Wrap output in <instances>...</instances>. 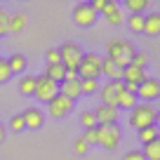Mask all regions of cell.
Listing matches in <instances>:
<instances>
[{"label":"cell","mask_w":160,"mask_h":160,"mask_svg":"<svg viewBox=\"0 0 160 160\" xmlns=\"http://www.w3.org/2000/svg\"><path fill=\"white\" fill-rule=\"evenodd\" d=\"M134 52L137 50L132 47V42H127V40H122V38H113V40H108V45H106V57H108L111 61H115V66H120V68L130 66Z\"/></svg>","instance_id":"obj_1"},{"label":"cell","mask_w":160,"mask_h":160,"mask_svg":"<svg viewBox=\"0 0 160 160\" xmlns=\"http://www.w3.org/2000/svg\"><path fill=\"white\" fill-rule=\"evenodd\" d=\"M155 108L151 104H137L134 108L130 111V118H127V122H130L132 127H137V130H144V127H151L155 122Z\"/></svg>","instance_id":"obj_2"},{"label":"cell","mask_w":160,"mask_h":160,"mask_svg":"<svg viewBox=\"0 0 160 160\" xmlns=\"http://www.w3.org/2000/svg\"><path fill=\"white\" fill-rule=\"evenodd\" d=\"M101 75V57L97 54V52H87V54H82V59H80V66H78V78L80 80H97Z\"/></svg>","instance_id":"obj_3"},{"label":"cell","mask_w":160,"mask_h":160,"mask_svg":"<svg viewBox=\"0 0 160 160\" xmlns=\"http://www.w3.org/2000/svg\"><path fill=\"white\" fill-rule=\"evenodd\" d=\"M82 54L85 52L80 50L75 42H64V45L59 47V57H61V66H64L66 71H78L80 66V59H82Z\"/></svg>","instance_id":"obj_4"},{"label":"cell","mask_w":160,"mask_h":160,"mask_svg":"<svg viewBox=\"0 0 160 160\" xmlns=\"http://www.w3.org/2000/svg\"><path fill=\"white\" fill-rule=\"evenodd\" d=\"M33 94H35V99H38V101L47 104L50 99H54V97L59 94V85H57V82H52V80L42 73V75H38V78H35V90H33Z\"/></svg>","instance_id":"obj_5"},{"label":"cell","mask_w":160,"mask_h":160,"mask_svg":"<svg viewBox=\"0 0 160 160\" xmlns=\"http://www.w3.org/2000/svg\"><path fill=\"white\" fill-rule=\"evenodd\" d=\"M120 141L118 125H97V144H101L106 151H113Z\"/></svg>","instance_id":"obj_6"},{"label":"cell","mask_w":160,"mask_h":160,"mask_svg":"<svg viewBox=\"0 0 160 160\" xmlns=\"http://www.w3.org/2000/svg\"><path fill=\"white\" fill-rule=\"evenodd\" d=\"M99 97H101V104L106 106H115L118 108V97L122 94V80H108V82H104V87H99Z\"/></svg>","instance_id":"obj_7"},{"label":"cell","mask_w":160,"mask_h":160,"mask_svg":"<svg viewBox=\"0 0 160 160\" xmlns=\"http://www.w3.org/2000/svg\"><path fill=\"white\" fill-rule=\"evenodd\" d=\"M71 108H73V101L66 99L64 94H57L54 99L47 101V113H50L52 118H64V115L68 113Z\"/></svg>","instance_id":"obj_8"},{"label":"cell","mask_w":160,"mask_h":160,"mask_svg":"<svg viewBox=\"0 0 160 160\" xmlns=\"http://www.w3.org/2000/svg\"><path fill=\"white\" fill-rule=\"evenodd\" d=\"M73 19L78 26H92L97 21V12L90 7V2H78L73 10Z\"/></svg>","instance_id":"obj_9"},{"label":"cell","mask_w":160,"mask_h":160,"mask_svg":"<svg viewBox=\"0 0 160 160\" xmlns=\"http://www.w3.org/2000/svg\"><path fill=\"white\" fill-rule=\"evenodd\" d=\"M92 113H94L97 125H115V120H118V108H115V106L101 104L99 108H94Z\"/></svg>","instance_id":"obj_10"},{"label":"cell","mask_w":160,"mask_h":160,"mask_svg":"<svg viewBox=\"0 0 160 160\" xmlns=\"http://www.w3.org/2000/svg\"><path fill=\"white\" fill-rule=\"evenodd\" d=\"M158 94H160V82L155 78H146L144 82L137 87V97H141V99H146V101L158 99Z\"/></svg>","instance_id":"obj_11"},{"label":"cell","mask_w":160,"mask_h":160,"mask_svg":"<svg viewBox=\"0 0 160 160\" xmlns=\"http://www.w3.org/2000/svg\"><path fill=\"white\" fill-rule=\"evenodd\" d=\"M42 111L40 108H33V106H28V108L24 111V115H21V120H24V127H31V130H38V127H42Z\"/></svg>","instance_id":"obj_12"},{"label":"cell","mask_w":160,"mask_h":160,"mask_svg":"<svg viewBox=\"0 0 160 160\" xmlns=\"http://www.w3.org/2000/svg\"><path fill=\"white\" fill-rule=\"evenodd\" d=\"M148 78L144 68H137V66H125L122 68V82H134V85H141L144 80Z\"/></svg>","instance_id":"obj_13"},{"label":"cell","mask_w":160,"mask_h":160,"mask_svg":"<svg viewBox=\"0 0 160 160\" xmlns=\"http://www.w3.org/2000/svg\"><path fill=\"white\" fill-rule=\"evenodd\" d=\"M101 73H104L108 80H122V68L115 66V61H111L108 57L101 59Z\"/></svg>","instance_id":"obj_14"},{"label":"cell","mask_w":160,"mask_h":160,"mask_svg":"<svg viewBox=\"0 0 160 160\" xmlns=\"http://www.w3.org/2000/svg\"><path fill=\"white\" fill-rule=\"evenodd\" d=\"M59 94H64L66 99H78L82 92H80V80H64L61 82V87H59Z\"/></svg>","instance_id":"obj_15"},{"label":"cell","mask_w":160,"mask_h":160,"mask_svg":"<svg viewBox=\"0 0 160 160\" xmlns=\"http://www.w3.org/2000/svg\"><path fill=\"white\" fill-rule=\"evenodd\" d=\"M104 17H106V21H108V24H113V26H118L120 21H122V12H120V7L115 5L113 0H108V2H106Z\"/></svg>","instance_id":"obj_16"},{"label":"cell","mask_w":160,"mask_h":160,"mask_svg":"<svg viewBox=\"0 0 160 160\" xmlns=\"http://www.w3.org/2000/svg\"><path fill=\"white\" fill-rule=\"evenodd\" d=\"M45 75L52 80V82H64V75H66V68L61 64H47V68H45Z\"/></svg>","instance_id":"obj_17"},{"label":"cell","mask_w":160,"mask_h":160,"mask_svg":"<svg viewBox=\"0 0 160 160\" xmlns=\"http://www.w3.org/2000/svg\"><path fill=\"white\" fill-rule=\"evenodd\" d=\"M144 33H151V35L160 33V14H158V12L144 17Z\"/></svg>","instance_id":"obj_18"},{"label":"cell","mask_w":160,"mask_h":160,"mask_svg":"<svg viewBox=\"0 0 160 160\" xmlns=\"http://www.w3.org/2000/svg\"><path fill=\"white\" fill-rule=\"evenodd\" d=\"M24 26H26V14H24V12H17V14L10 17L7 33H19V31H24Z\"/></svg>","instance_id":"obj_19"},{"label":"cell","mask_w":160,"mask_h":160,"mask_svg":"<svg viewBox=\"0 0 160 160\" xmlns=\"http://www.w3.org/2000/svg\"><path fill=\"white\" fill-rule=\"evenodd\" d=\"M144 155L146 160H160V141H148V144H144Z\"/></svg>","instance_id":"obj_20"},{"label":"cell","mask_w":160,"mask_h":160,"mask_svg":"<svg viewBox=\"0 0 160 160\" xmlns=\"http://www.w3.org/2000/svg\"><path fill=\"white\" fill-rule=\"evenodd\" d=\"M35 90V78L33 75H21L19 78V92L21 94H33Z\"/></svg>","instance_id":"obj_21"},{"label":"cell","mask_w":160,"mask_h":160,"mask_svg":"<svg viewBox=\"0 0 160 160\" xmlns=\"http://www.w3.org/2000/svg\"><path fill=\"white\" fill-rule=\"evenodd\" d=\"M118 106H122V108H134L137 106V94H130V92H122V94L118 97Z\"/></svg>","instance_id":"obj_22"},{"label":"cell","mask_w":160,"mask_h":160,"mask_svg":"<svg viewBox=\"0 0 160 160\" xmlns=\"http://www.w3.org/2000/svg\"><path fill=\"white\" fill-rule=\"evenodd\" d=\"M139 139L144 141V144H148V141H155V139H158V127L151 125V127H144V130H139Z\"/></svg>","instance_id":"obj_23"},{"label":"cell","mask_w":160,"mask_h":160,"mask_svg":"<svg viewBox=\"0 0 160 160\" xmlns=\"http://www.w3.org/2000/svg\"><path fill=\"white\" fill-rule=\"evenodd\" d=\"M127 26H130L134 33H141V31H144V17H141V14H130Z\"/></svg>","instance_id":"obj_24"},{"label":"cell","mask_w":160,"mask_h":160,"mask_svg":"<svg viewBox=\"0 0 160 160\" xmlns=\"http://www.w3.org/2000/svg\"><path fill=\"white\" fill-rule=\"evenodd\" d=\"M125 5L132 14H141V10H146V5H148V0H127Z\"/></svg>","instance_id":"obj_25"},{"label":"cell","mask_w":160,"mask_h":160,"mask_svg":"<svg viewBox=\"0 0 160 160\" xmlns=\"http://www.w3.org/2000/svg\"><path fill=\"white\" fill-rule=\"evenodd\" d=\"M97 90H99V82H97V80H92V78L80 80V92H82V94H92V92H97Z\"/></svg>","instance_id":"obj_26"},{"label":"cell","mask_w":160,"mask_h":160,"mask_svg":"<svg viewBox=\"0 0 160 160\" xmlns=\"http://www.w3.org/2000/svg\"><path fill=\"white\" fill-rule=\"evenodd\" d=\"M7 64H10V71L14 73V71H24L26 59H24L21 54H14V57H10V59H7Z\"/></svg>","instance_id":"obj_27"},{"label":"cell","mask_w":160,"mask_h":160,"mask_svg":"<svg viewBox=\"0 0 160 160\" xmlns=\"http://www.w3.org/2000/svg\"><path fill=\"white\" fill-rule=\"evenodd\" d=\"M80 122H82V127H85V130L97 127V120H94V113H92V111H82V113H80Z\"/></svg>","instance_id":"obj_28"},{"label":"cell","mask_w":160,"mask_h":160,"mask_svg":"<svg viewBox=\"0 0 160 160\" xmlns=\"http://www.w3.org/2000/svg\"><path fill=\"white\" fill-rule=\"evenodd\" d=\"M146 64H148V54H144V52H134V54H132V61H130V66H137V68H144Z\"/></svg>","instance_id":"obj_29"},{"label":"cell","mask_w":160,"mask_h":160,"mask_svg":"<svg viewBox=\"0 0 160 160\" xmlns=\"http://www.w3.org/2000/svg\"><path fill=\"white\" fill-rule=\"evenodd\" d=\"M12 71H10V64H7V59H0V82H5V80H10Z\"/></svg>","instance_id":"obj_30"},{"label":"cell","mask_w":160,"mask_h":160,"mask_svg":"<svg viewBox=\"0 0 160 160\" xmlns=\"http://www.w3.org/2000/svg\"><path fill=\"white\" fill-rule=\"evenodd\" d=\"M73 148H75V153H87V148H90V146H87V141L82 139V137H78V139H75V144H73Z\"/></svg>","instance_id":"obj_31"},{"label":"cell","mask_w":160,"mask_h":160,"mask_svg":"<svg viewBox=\"0 0 160 160\" xmlns=\"http://www.w3.org/2000/svg\"><path fill=\"white\" fill-rule=\"evenodd\" d=\"M10 130L12 132H21V130H24V120H21V115H14V118L10 120Z\"/></svg>","instance_id":"obj_32"},{"label":"cell","mask_w":160,"mask_h":160,"mask_svg":"<svg viewBox=\"0 0 160 160\" xmlns=\"http://www.w3.org/2000/svg\"><path fill=\"white\" fill-rule=\"evenodd\" d=\"M82 139L87 141V146H90V144H97V127H90V130H85Z\"/></svg>","instance_id":"obj_33"},{"label":"cell","mask_w":160,"mask_h":160,"mask_svg":"<svg viewBox=\"0 0 160 160\" xmlns=\"http://www.w3.org/2000/svg\"><path fill=\"white\" fill-rule=\"evenodd\" d=\"M10 12H7V10H0V28H2V31H5V33H7V26H10Z\"/></svg>","instance_id":"obj_34"},{"label":"cell","mask_w":160,"mask_h":160,"mask_svg":"<svg viewBox=\"0 0 160 160\" xmlns=\"http://www.w3.org/2000/svg\"><path fill=\"white\" fill-rule=\"evenodd\" d=\"M47 64H61L59 50H47Z\"/></svg>","instance_id":"obj_35"},{"label":"cell","mask_w":160,"mask_h":160,"mask_svg":"<svg viewBox=\"0 0 160 160\" xmlns=\"http://www.w3.org/2000/svg\"><path fill=\"white\" fill-rule=\"evenodd\" d=\"M125 160H146V158L141 155V151H127V153H125Z\"/></svg>","instance_id":"obj_36"},{"label":"cell","mask_w":160,"mask_h":160,"mask_svg":"<svg viewBox=\"0 0 160 160\" xmlns=\"http://www.w3.org/2000/svg\"><path fill=\"white\" fill-rule=\"evenodd\" d=\"M2 139H5V127L0 125V141H2Z\"/></svg>","instance_id":"obj_37"},{"label":"cell","mask_w":160,"mask_h":160,"mask_svg":"<svg viewBox=\"0 0 160 160\" xmlns=\"http://www.w3.org/2000/svg\"><path fill=\"white\" fill-rule=\"evenodd\" d=\"M2 35H5V31H2V28H0V38H2Z\"/></svg>","instance_id":"obj_38"}]
</instances>
